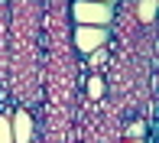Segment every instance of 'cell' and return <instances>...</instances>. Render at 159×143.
<instances>
[{"mask_svg":"<svg viewBox=\"0 0 159 143\" xmlns=\"http://www.w3.org/2000/svg\"><path fill=\"white\" fill-rule=\"evenodd\" d=\"M71 16H75L78 26H94V30H104L114 16V7L111 3H91V0H78L71 7Z\"/></svg>","mask_w":159,"mask_h":143,"instance_id":"1","label":"cell"},{"mask_svg":"<svg viewBox=\"0 0 159 143\" xmlns=\"http://www.w3.org/2000/svg\"><path fill=\"white\" fill-rule=\"evenodd\" d=\"M104 30H94V26H78L75 30V46L78 52H94V49L104 46Z\"/></svg>","mask_w":159,"mask_h":143,"instance_id":"2","label":"cell"},{"mask_svg":"<svg viewBox=\"0 0 159 143\" xmlns=\"http://www.w3.org/2000/svg\"><path fill=\"white\" fill-rule=\"evenodd\" d=\"M10 127H13V143H30L33 140V117L26 111H16V114H13Z\"/></svg>","mask_w":159,"mask_h":143,"instance_id":"3","label":"cell"},{"mask_svg":"<svg viewBox=\"0 0 159 143\" xmlns=\"http://www.w3.org/2000/svg\"><path fill=\"white\" fill-rule=\"evenodd\" d=\"M156 0H143V3H136V16H140L143 20V23H153V20H156Z\"/></svg>","mask_w":159,"mask_h":143,"instance_id":"4","label":"cell"},{"mask_svg":"<svg viewBox=\"0 0 159 143\" xmlns=\"http://www.w3.org/2000/svg\"><path fill=\"white\" fill-rule=\"evenodd\" d=\"M101 95H104V81H101V75H91V78H88V98H91V101H98Z\"/></svg>","mask_w":159,"mask_h":143,"instance_id":"5","label":"cell"},{"mask_svg":"<svg viewBox=\"0 0 159 143\" xmlns=\"http://www.w3.org/2000/svg\"><path fill=\"white\" fill-rule=\"evenodd\" d=\"M0 143H13V127L7 117H0Z\"/></svg>","mask_w":159,"mask_h":143,"instance_id":"6","label":"cell"},{"mask_svg":"<svg viewBox=\"0 0 159 143\" xmlns=\"http://www.w3.org/2000/svg\"><path fill=\"white\" fill-rule=\"evenodd\" d=\"M127 143H140V140H127Z\"/></svg>","mask_w":159,"mask_h":143,"instance_id":"7","label":"cell"}]
</instances>
